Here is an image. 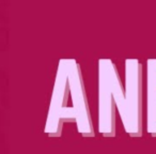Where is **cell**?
I'll use <instances>...</instances> for the list:
<instances>
[{"instance_id": "cell-4", "label": "cell", "mask_w": 156, "mask_h": 154, "mask_svg": "<svg viewBox=\"0 0 156 154\" xmlns=\"http://www.w3.org/2000/svg\"><path fill=\"white\" fill-rule=\"evenodd\" d=\"M98 132L104 137L115 135V104L102 70L98 69Z\"/></svg>"}, {"instance_id": "cell-3", "label": "cell", "mask_w": 156, "mask_h": 154, "mask_svg": "<svg viewBox=\"0 0 156 154\" xmlns=\"http://www.w3.org/2000/svg\"><path fill=\"white\" fill-rule=\"evenodd\" d=\"M69 59H60L58 64L45 127V132L50 137H60L62 133L63 124L60 122V115L62 109L67 106L69 98Z\"/></svg>"}, {"instance_id": "cell-1", "label": "cell", "mask_w": 156, "mask_h": 154, "mask_svg": "<svg viewBox=\"0 0 156 154\" xmlns=\"http://www.w3.org/2000/svg\"><path fill=\"white\" fill-rule=\"evenodd\" d=\"M142 64L138 59H126L124 96L127 122L124 128L130 137L142 136Z\"/></svg>"}, {"instance_id": "cell-6", "label": "cell", "mask_w": 156, "mask_h": 154, "mask_svg": "<svg viewBox=\"0 0 156 154\" xmlns=\"http://www.w3.org/2000/svg\"><path fill=\"white\" fill-rule=\"evenodd\" d=\"M147 133L151 134L153 137H156V123H154L153 125L151 126H147Z\"/></svg>"}, {"instance_id": "cell-2", "label": "cell", "mask_w": 156, "mask_h": 154, "mask_svg": "<svg viewBox=\"0 0 156 154\" xmlns=\"http://www.w3.org/2000/svg\"><path fill=\"white\" fill-rule=\"evenodd\" d=\"M69 87L72 107H69L71 120L76 122L77 131L83 137H94V127L83 85V73L75 59L69 60Z\"/></svg>"}, {"instance_id": "cell-5", "label": "cell", "mask_w": 156, "mask_h": 154, "mask_svg": "<svg viewBox=\"0 0 156 154\" xmlns=\"http://www.w3.org/2000/svg\"><path fill=\"white\" fill-rule=\"evenodd\" d=\"M156 123V59L147 60V127Z\"/></svg>"}]
</instances>
